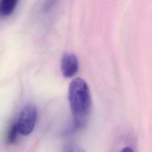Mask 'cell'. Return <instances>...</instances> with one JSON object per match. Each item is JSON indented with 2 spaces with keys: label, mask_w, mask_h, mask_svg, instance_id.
Listing matches in <instances>:
<instances>
[{
  "label": "cell",
  "mask_w": 152,
  "mask_h": 152,
  "mask_svg": "<svg viewBox=\"0 0 152 152\" xmlns=\"http://www.w3.org/2000/svg\"><path fill=\"white\" fill-rule=\"evenodd\" d=\"M68 101L77 128L83 127L87 123L91 109V98L87 83L81 78H75L68 87Z\"/></svg>",
  "instance_id": "1"
},
{
  "label": "cell",
  "mask_w": 152,
  "mask_h": 152,
  "mask_svg": "<svg viewBox=\"0 0 152 152\" xmlns=\"http://www.w3.org/2000/svg\"><path fill=\"white\" fill-rule=\"evenodd\" d=\"M36 119V107L32 103L26 104L22 109L17 122L20 133L23 135L30 134L34 128Z\"/></svg>",
  "instance_id": "2"
},
{
  "label": "cell",
  "mask_w": 152,
  "mask_h": 152,
  "mask_svg": "<svg viewBox=\"0 0 152 152\" xmlns=\"http://www.w3.org/2000/svg\"><path fill=\"white\" fill-rule=\"evenodd\" d=\"M61 69L64 77H74L78 70V61L77 56L73 53L64 54L61 59Z\"/></svg>",
  "instance_id": "3"
},
{
  "label": "cell",
  "mask_w": 152,
  "mask_h": 152,
  "mask_svg": "<svg viewBox=\"0 0 152 152\" xmlns=\"http://www.w3.org/2000/svg\"><path fill=\"white\" fill-rule=\"evenodd\" d=\"M20 0H0V16L11 15L15 10Z\"/></svg>",
  "instance_id": "4"
},
{
  "label": "cell",
  "mask_w": 152,
  "mask_h": 152,
  "mask_svg": "<svg viewBox=\"0 0 152 152\" xmlns=\"http://www.w3.org/2000/svg\"><path fill=\"white\" fill-rule=\"evenodd\" d=\"M19 131L17 123L12 124L10 128L7 135V142L9 144L14 143L17 138Z\"/></svg>",
  "instance_id": "5"
},
{
  "label": "cell",
  "mask_w": 152,
  "mask_h": 152,
  "mask_svg": "<svg viewBox=\"0 0 152 152\" xmlns=\"http://www.w3.org/2000/svg\"><path fill=\"white\" fill-rule=\"evenodd\" d=\"M58 0H45L43 4L42 10L44 12L50 11L56 5Z\"/></svg>",
  "instance_id": "6"
}]
</instances>
